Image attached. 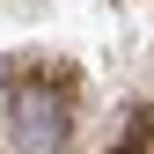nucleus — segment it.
<instances>
[{"label":"nucleus","instance_id":"obj_1","mask_svg":"<svg viewBox=\"0 0 154 154\" xmlns=\"http://www.w3.org/2000/svg\"><path fill=\"white\" fill-rule=\"evenodd\" d=\"M0 118H8L15 154H59L73 140V88L44 59H8L0 66Z\"/></svg>","mask_w":154,"mask_h":154}]
</instances>
